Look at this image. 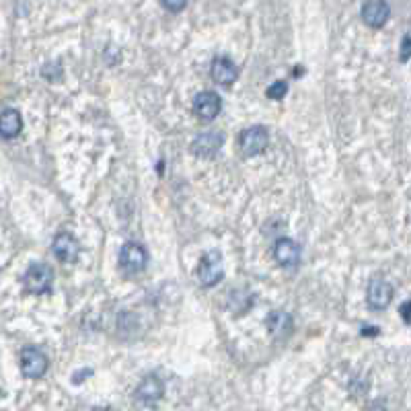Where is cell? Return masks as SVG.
<instances>
[{
	"label": "cell",
	"instance_id": "ffe728a7",
	"mask_svg": "<svg viewBox=\"0 0 411 411\" xmlns=\"http://www.w3.org/2000/svg\"><path fill=\"white\" fill-rule=\"evenodd\" d=\"M410 307H411V302L410 300H405L403 305H401V317H403V321H405V325H410L411 323V317H410Z\"/></svg>",
	"mask_w": 411,
	"mask_h": 411
},
{
	"label": "cell",
	"instance_id": "5b68a950",
	"mask_svg": "<svg viewBox=\"0 0 411 411\" xmlns=\"http://www.w3.org/2000/svg\"><path fill=\"white\" fill-rule=\"evenodd\" d=\"M120 266L128 274H138L148 266V251L140 243H125L120 249Z\"/></svg>",
	"mask_w": 411,
	"mask_h": 411
},
{
	"label": "cell",
	"instance_id": "7a4b0ae2",
	"mask_svg": "<svg viewBox=\"0 0 411 411\" xmlns=\"http://www.w3.org/2000/svg\"><path fill=\"white\" fill-rule=\"evenodd\" d=\"M25 290L31 294H46L51 290L54 271L48 264H31L23 276Z\"/></svg>",
	"mask_w": 411,
	"mask_h": 411
},
{
	"label": "cell",
	"instance_id": "52a82bcc",
	"mask_svg": "<svg viewBox=\"0 0 411 411\" xmlns=\"http://www.w3.org/2000/svg\"><path fill=\"white\" fill-rule=\"evenodd\" d=\"M222 111V99L214 91H202L194 99V114L202 121L216 120Z\"/></svg>",
	"mask_w": 411,
	"mask_h": 411
},
{
	"label": "cell",
	"instance_id": "30bf717a",
	"mask_svg": "<svg viewBox=\"0 0 411 411\" xmlns=\"http://www.w3.org/2000/svg\"><path fill=\"white\" fill-rule=\"evenodd\" d=\"M224 146V134L222 132H204L195 138L192 142V152L195 157H202V159H210L214 157L218 150Z\"/></svg>",
	"mask_w": 411,
	"mask_h": 411
},
{
	"label": "cell",
	"instance_id": "3957f363",
	"mask_svg": "<svg viewBox=\"0 0 411 411\" xmlns=\"http://www.w3.org/2000/svg\"><path fill=\"white\" fill-rule=\"evenodd\" d=\"M269 145V132L264 125H251L243 130L239 136V146H241L245 157H257L262 154Z\"/></svg>",
	"mask_w": 411,
	"mask_h": 411
},
{
	"label": "cell",
	"instance_id": "2e32d148",
	"mask_svg": "<svg viewBox=\"0 0 411 411\" xmlns=\"http://www.w3.org/2000/svg\"><path fill=\"white\" fill-rule=\"evenodd\" d=\"M286 93H288V82H286V80H276V82H271L266 91V95L271 99V101L284 99L286 97Z\"/></svg>",
	"mask_w": 411,
	"mask_h": 411
},
{
	"label": "cell",
	"instance_id": "5bb4252c",
	"mask_svg": "<svg viewBox=\"0 0 411 411\" xmlns=\"http://www.w3.org/2000/svg\"><path fill=\"white\" fill-rule=\"evenodd\" d=\"M23 130V118L19 114V109L6 107L0 111V136L4 140H13L21 134Z\"/></svg>",
	"mask_w": 411,
	"mask_h": 411
},
{
	"label": "cell",
	"instance_id": "8992f818",
	"mask_svg": "<svg viewBox=\"0 0 411 411\" xmlns=\"http://www.w3.org/2000/svg\"><path fill=\"white\" fill-rule=\"evenodd\" d=\"M393 286L383 278H372L368 282V290H366V302L372 311H385L391 300H393Z\"/></svg>",
	"mask_w": 411,
	"mask_h": 411
},
{
	"label": "cell",
	"instance_id": "ac0fdd59",
	"mask_svg": "<svg viewBox=\"0 0 411 411\" xmlns=\"http://www.w3.org/2000/svg\"><path fill=\"white\" fill-rule=\"evenodd\" d=\"M410 56H411V39H410V33H405L403 35V39H401V62L405 64V62H410Z\"/></svg>",
	"mask_w": 411,
	"mask_h": 411
},
{
	"label": "cell",
	"instance_id": "9a60e30c",
	"mask_svg": "<svg viewBox=\"0 0 411 411\" xmlns=\"http://www.w3.org/2000/svg\"><path fill=\"white\" fill-rule=\"evenodd\" d=\"M267 331L271 333V338L276 339H286L292 333L294 321L286 311H271L266 319Z\"/></svg>",
	"mask_w": 411,
	"mask_h": 411
},
{
	"label": "cell",
	"instance_id": "6da1fadb",
	"mask_svg": "<svg viewBox=\"0 0 411 411\" xmlns=\"http://www.w3.org/2000/svg\"><path fill=\"white\" fill-rule=\"evenodd\" d=\"M197 282L204 288H212L224 278V259L218 249H210L202 255L200 266H197Z\"/></svg>",
	"mask_w": 411,
	"mask_h": 411
},
{
	"label": "cell",
	"instance_id": "9c48e42d",
	"mask_svg": "<svg viewBox=\"0 0 411 411\" xmlns=\"http://www.w3.org/2000/svg\"><path fill=\"white\" fill-rule=\"evenodd\" d=\"M210 76L216 80L218 85L231 87L239 78V68H237V64L228 56H216L212 60V66H210Z\"/></svg>",
	"mask_w": 411,
	"mask_h": 411
},
{
	"label": "cell",
	"instance_id": "4fadbf2b",
	"mask_svg": "<svg viewBox=\"0 0 411 411\" xmlns=\"http://www.w3.org/2000/svg\"><path fill=\"white\" fill-rule=\"evenodd\" d=\"M163 395H165V385H163V381L157 374H148L145 381L138 385V388H136V399L146 403V405L161 401Z\"/></svg>",
	"mask_w": 411,
	"mask_h": 411
},
{
	"label": "cell",
	"instance_id": "7402d4cb",
	"mask_svg": "<svg viewBox=\"0 0 411 411\" xmlns=\"http://www.w3.org/2000/svg\"><path fill=\"white\" fill-rule=\"evenodd\" d=\"M82 374H93V370H85V372H76V374H74V383H80V381H82ZM85 379H87V376H85Z\"/></svg>",
	"mask_w": 411,
	"mask_h": 411
},
{
	"label": "cell",
	"instance_id": "ba28073f",
	"mask_svg": "<svg viewBox=\"0 0 411 411\" xmlns=\"http://www.w3.org/2000/svg\"><path fill=\"white\" fill-rule=\"evenodd\" d=\"M51 249H54V255L62 264H74L80 255V243L76 241V237L70 233H58Z\"/></svg>",
	"mask_w": 411,
	"mask_h": 411
},
{
	"label": "cell",
	"instance_id": "e0dca14e",
	"mask_svg": "<svg viewBox=\"0 0 411 411\" xmlns=\"http://www.w3.org/2000/svg\"><path fill=\"white\" fill-rule=\"evenodd\" d=\"M42 74L48 78V80H60L62 78V66L58 64V62H49V64H46L44 68H42Z\"/></svg>",
	"mask_w": 411,
	"mask_h": 411
},
{
	"label": "cell",
	"instance_id": "277c9868",
	"mask_svg": "<svg viewBox=\"0 0 411 411\" xmlns=\"http://www.w3.org/2000/svg\"><path fill=\"white\" fill-rule=\"evenodd\" d=\"M49 368L48 356L39 348H23L21 352V372L25 379H42Z\"/></svg>",
	"mask_w": 411,
	"mask_h": 411
},
{
	"label": "cell",
	"instance_id": "7c38bea8",
	"mask_svg": "<svg viewBox=\"0 0 411 411\" xmlns=\"http://www.w3.org/2000/svg\"><path fill=\"white\" fill-rule=\"evenodd\" d=\"M274 257L282 267H296L300 262V247L288 237H282L274 245Z\"/></svg>",
	"mask_w": 411,
	"mask_h": 411
},
{
	"label": "cell",
	"instance_id": "44dd1931",
	"mask_svg": "<svg viewBox=\"0 0 411 411\" xmlns=\"http://www.w3.org/2000/svg\"><path fill=\"white\" fill-rule=\"evenodd\" d=\"M362 336H376L379 333V329H370V325H364V329L360 331Z\"/></svg>",
	"mask_w": 411,
	"mask_h": 411
},
{
	"label": "cell",
	"instance_id": "8fae6325",
	"mask_svg": "<svg viewBox=\"0 0 411 411\" xmlns=\"http://www.w3.org/2000/svg\"><path fill=\"white\" fill-rule=\"evenodd\" d=\"M360 15H362V21L368 27L381 29L388 21V17H391V8H388L387 2H383V0H370V2H364L362 8H360Z\"/></svg>",
	"mask_w": 411,
	"mask_h": 411
},
{
	"label": "cell",
	"instance_id": "d6986e66",
	"mask_svg": "<svg viewBox=\"0 0 411 411\" xmlns=\"http://www.w3.org/2000/svg\"><path fill=\"white\" fill-rule=\"evenodd\" d=\"M161 6L171 11V13H181L188 4H185V2H161Z\"/></svg>",
	"mask_w": 411,
	"mask_h": 411
}]
</instances>
